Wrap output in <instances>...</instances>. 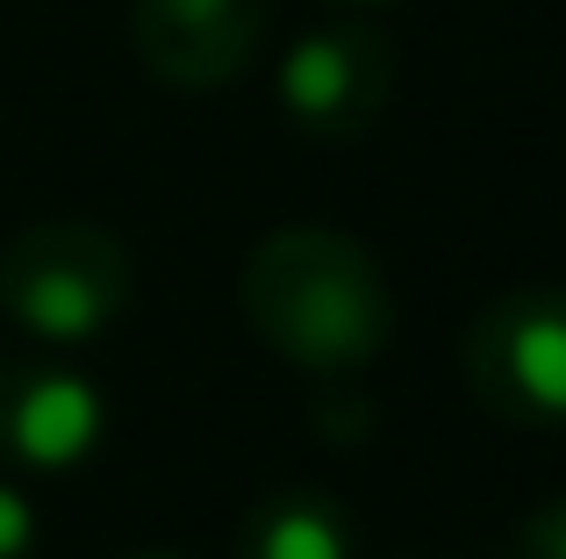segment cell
<instances>
[{"mask_svg":"<svg viewBox=\"0 0 566 559\" xmlns=\"http://www.w3.org/2000/svg\"><path fill=\"white\" fill-rule=\"evenodd\" d=\"M237 302L265 351L316 380H352L395 337V287L359 238L323 223H294L251 244L237 273Z\"/></svg>","mask_w":566,"mask_h":559,"instance_id":"obj_1","label":"cell"},{"mask_svg":"<svg viewBox=\"0 0 566 559\" xmlns=\"http://www.w3.org/2000/svg\"><path fill=\"white\" fill-rule=\"evenodd\" d=\"M129 559H180V552H129Z\"/></svg>","mask_w":566,"mask_h":559,"instance_id":"obj_10","label":"cell"},{"mask_svg":"<svg viewBox=\"0 0 566 559\" xmlns=\"http://www.w3.org/2000/svg\"><path fill=\"white\" fill-rule=\"evenodd\" d=\"M108 402L86 373L43 359H0V460L22 474H72L94 460Z\"/></svg>","mask_w":566,"mask_h":559,"instance_id":"obj_5","label":"cell"},{"mask_svg":"<svg viewBox=\"0 0 566 559\" xmlns=\"http://www.w3.org/2000/svg\"><path fill=\"white\" fill-rule=\"evenodd\" d=\"M237 559H352V517L323 488H273L251 509Z\"/></svg>","mask_w":566,"mask_h":559,"instance_id":"obj_7","label":"cell"},{"mask_svg":"<svg viewBox=\"0 0 566 559\" xmlns=\"http://www.w3.org/2000/svg\"><path fill=\"white\" fill-rule=\"evenodd\" d=\"M129 36L158 86L208 94V86L244 80V65L259 57L265 0H137Z\"/></svg>","mask_w":566,"mask_h":559,"instance_id":"obj_6","label":"cell"},{"mask_svg":"<svg viewBox=\"0 0 566 559\" xmlns=\"http://www.w3.org/2000/svg\"><path fill=\"white\" fill-rule=\"evenodd\" d=\"M137 266L129 244L80 215H51L0 252V316L43 345H94L129 316Z\"/></svg>","mask_w":566,"mask_h":559,"instance_id":"obj_2","label":"cell"},{"mask_svg":"<svg viewBox=\"0 0 566 559\" xmlns=\"http://www.w3.org/2000/svg\"><path fill=\"white\" fill-rule=\"evenodd\" d=\"M467 388L516 431H566V287H510L467 323Z\"/></svg>","mask_w":566,"mask_h":559,"instance_id":"obj_3","label":"cell"},{"mask_svg":"<svg viewBox=\"0 0 566 559\" xmlns=\"http://www.w3.org/2000/svg\"><path fill=\"white\" fill-rule=\"evenodd\" d=\"M280 115L316 144H352L395 101V43L374 22H323L287 43L273 72Z\"/></svg>","mask_w":566,"mask_h":559,"instance_id":"obj_4","label":"cell"},{"mask_svg":"<svg viewBox=\"0 0 566 559\" xmlns=\"http://www.w3.org/2000/svg\"><path fill=\"white\" fill-rule=\"evenodd\" d=\"M345 8H387V0H345Z\"/></svg>","mask_w":566,"mask_h":559,"instance_id":"obj_11","label":"cell"},{"mask_svg":"<svg viewBox=\"0 0 566 559\" xmlns=\"http://www.w3.org/2000/svg\"><path fill=\"white\" fill-rule=\"evenodd\" d=\"M36 552V503L14 481H0V559H29Z\"/></svg>","mask_w":566,"mask_h":559,"instance_id":"obj_9","label":"cell"},{"mask_svg":"<svg viewBox=\"0 0 566 559\" xmlns=\"http://www.w3.org/2000/svg\"><path fill=\"white\" fill-rule=\"evenodd\" d=\"M502 559H566V495L531 509V517L510 531V552Z\"/></svg>","mask_w":566,"mask_h":559,"instance_id":"obj_8","label":"cell"}]
</instances>
